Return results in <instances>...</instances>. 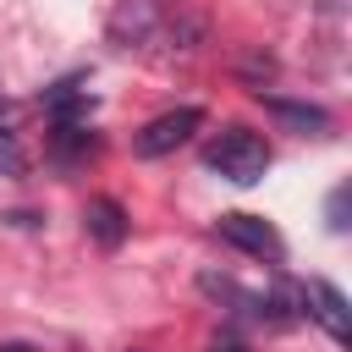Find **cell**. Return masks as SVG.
<instances>
[{"label": "cell", "instance_id": "cell-9", "mask_svg": "<svg viewBox=\"0 0 352 352\" xmlns=\"http://www.w3.org/2000/svg\"><path fill=\"white\" fill-rule=\"evenodd\" d=\"M0 176H28V154L11 126H0Z\"/></svg>", "mask_w": 352, "mask_h": 352}, {"label": "cell", "instance_id": "cell-12", "mask_svg": "<svg viewBox=\"0 0 352 352\" xmlns=\"http://www.w3.org/2000/svg\"><path fill=\"white\" fill-rule=\"evenodd\" d=\"M0 352H33V346H22V341H6V346H0Z\"/></svg>", "mask_w": 352, "mask_h": 352}, {"label": "cell", "instance_id": "cell-11", "mask_svg": "<svg viewBox=\"0 0 352 352\" xmlns=\"http://www.w3.org/2000/svg\"><path fill=\"white\" fill-rule=\"evenodd\" d=\"M209 352H248V341H242V336H236V330H220V336H214V346H209Z\"/></svg>", "mask_w": 352, "mask_h": 352}, {"label": "cell", "instance_id": "cell-3", "mask_svg": "<svg viewBox=\"0 0 352 352\" xmlns=\"http://www.w3.org/2000/svg\"><path fill=\"white\" fill-rule=\"evenodd\" d=\"M198 126H204V110H198V104H176V110L154 116L148 126H138V138H132V154H138V160H160V154L182 148V143H187Z\"/></svg>", "mask_w": 352, "mask_h": 352}, {"label": "cell", "instance_id": "cell-4", "mask_svg": "<svg viewBox=\"0 0 352 352\" xmlns=\"http://www.w3.org/2000/svg\"><path fill=\"white\" fill-rule=\"evenodd\" d=\"M214 231H220V242H231L236 253H253V258H270V264L286 258V242H280V231H275L264 214H220Z\"/></svg>", "mask_w": 352, "mask_h": 352}, {"label": "cell", "instance_id": "cell-6", "mask_svg": "<svg viewBox=\"0 0 352 352\" xmlns=\"http://www.w3.org/2000/svg\"><path fill=\"white\" fill-rule=\"evenodd\" d=\"M264 99V116L292 126V132H324L330 126V110L324 104H302V99H280V94H258Z\"/></svg>", "mask_w": 352, "mask_h": 352}, {"label": "cell", "instance_id": "cell-1", "mask_svg": "<svg viewBox=\"0 0 352 352\" xmlns=\"http://www.w3.org/2000/svg\"><path fill=\"white\" fill-rule=\"evenodd\" d=\"M204 165L220 170V176L236 182V187H253V182L270 170V143H264L258 132H248V126H226V132L204 148Z\"/></svg>", "mask_w": 352, "mask_h": 352}, {"label": "cell", "instance_id": "cell-7", "mask_svg": "<svg viewBox=\"0 0 352 352\" xmlns=\"http://www.w3.org/2000/svg\"><path fill=\"white\" fill-rule=\"evenodd\" d=\"M82 226H88V236H94L99 248H121V242H126V209H121L116 198H88Z\"/></svg>", "mask_w": 352, "mask_h": 352}, {"label": "cell", "instance_id": "cell-5", "mask_svg": "<svg viewBox=\"0 0 352 352\" xmlns=\"http://www.w3.org/2000/svg\"><path fill=\"white\" fill-rule=\"evenodd\" d=\"M297 302H302V314H308V319H314V324H319V330H324L330 341H341V346L352 341V319H346V297H341V292H336L330 280H319V275H314V280H308V286L297 292Z\"/></svg>", "mask_w": 352, "mask_h": 352}, {"label": "cell", "instance_id": "cell-8", "mask_svg": "<svg viewBox=\"0 0 352 352\" xmlns=\"http://www.w3.org/2000/svg\"><path fill=\"white\" fill-rule=\"evenodd\" d=\"M44 104H50V110H55V116L66 121V116H72V110L82 104V82H77V77H66V82H55V88L44 94Z\"/></svg>", "mask_w": 352, "mask_h": 352}, {"label": "cell", "instance_id": "cell-2", "mask_svg": "<svg viewBox=\"0 0 352 352\" xmlns=\"http://www.w3.org/2000/svg\"><path fill=\"white\" fill-rule=\"evenodd\" d=\"M170 11H176V0H116V6H110L104 33H110V44L138 50V44L160 38V28H165V16H170Z\"/></svg>", "mask_w": 352, "mask_h": 352}, {"label": "cell", "instance_id": "cell-10", "mask_svg": "<svg viewBox=\"0 0 352 352\" xmlns=\"http://www.w3.org/2000/svg\"><path fill=\"white\" fill-rule=\"evenodd\" d=\"M236 72H242V77H253V82H270V77H275V60H270V55H242V60H236Z\"/></svg>", "mask_w": 352, "mask_h": 352}]
</instances>
